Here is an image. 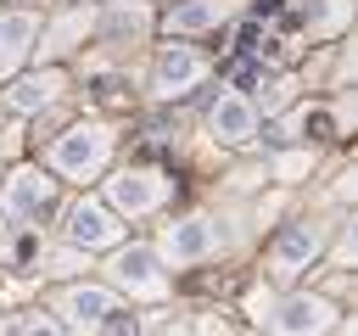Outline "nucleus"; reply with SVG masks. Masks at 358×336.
<instances>
[{
  "instance_id": "nucleus-1",
  "label": "nucleus",
  "mask_w": 358,
  "mask_h": 336,
  "mask_svg": "<svg viewBox=\"0 0 358 336\" xmlns=\"http://www.w3.org/2000/svg\"><path fill=\"white\" fill-rule=\"evenodd\" d=\"M162 252H168L173 263H201V258L218 252V224H213V218H179V224L162 235Z\"/></svg>"
},
{
  "instance_id": "nucleus-2",
  "label": "nucleus",
  "mask_w": 358,
  "mask_h": 336,
  "mask_svg": "<svg viewBox=\"0 0 358 336\" xmlns=\"http://www.w3.org/2000/svg\"><path fill=\"white\" fill-rule=\"evenodd\" d=\"M330 319H336V314H330L319 297H285V302H274V314H268V325H274L280 336H324Z\"/></svg>"
},
{
  "instance_id": "nucleus-3",
  "label": "nucleus",
  "mask_w": 358,
  "mask_h": 336,
  "mask_svg": "<svg viewBox=\"0 0 358 336\" xmlns=\"http://www.w3.org/2000/svg\"><path fill=\"white\" fill-rule=\"evenodd\" d=\"M106 157V134L101 129H67L62 140H56V151H50V162L62 168V174H84V168H95Z\"/></svg>"
},
{
  "instance_id": "nucleus-4",
  "label": "nucleus",
  "mask_w": 358,
  "mask_h": 336,
  "mask_svg": "<svg viewBox=\"0 0 358 336\" xmlns=\"http://www.w3.org/2000/svg\"><path fill=\"white\" fill-rule=\"evenodd\" d=\"M162 190H168L162 174H145V168H129V174L112 179V202H117L123 213H145V207H157Z\"/></svg>"
},
{
  "instance_id": "nucleus-5",
  "label": "nucleus",
  "mask_w": 358,
  "mask_h": 336,
  "mask_svg": "<svg viewBox=\"0 0 358 336\" xmlns=\"http://www.w3.org/2000/svg\"><path fill=\"white\" fill-rule=\"evenodd\" d=\"M196 78H201V62H196L190 45H168V50L157 56V90H162V95H179V90H190Z\"/></svg>"
},
{
  "instance_id": "nucleus-6",
  "label": "nucleus",
  "mask_w": 358,
  "mask_h": 336,
  "mask_svg": "<svg viewBox=\"0 0 358 336\" xmlns=\"http://www.w3.org/2000/svg\"><path fill=\"white\" fill-rule=\"evenodd\" d=\"M67 235H73L78 246H106V241H117V224H112V213H101L95 202H78V207L67 213Z\"/></svg>"
},
{
  "instance_id": "nucleus-7",
  "label": "nucleus",
  "mask_w": 358,
  "mask_h": 336,
  "mask_svg": "<svg viewBox=\"0 0 358 336\" xmlns=\"http://www.w3.org/2000/svg\"><path fill=\"white\" fill-rule=\"evenodd\" d=\"M319 235H324V224H291L285 241L274 246V274H296V263L319 252Z\"/></svg>"
},
{
  "instance_id": "nucleus-8",
  "label": "nucleus",
  "mask_w": 358,
  "mask_h": 336,
  "mask_svg": "<svg viewBox=\"0 0 358 336\" xmlns=\"http://www.w3.org/2000/svg\"><path fill=\"white\" fill-rule=\"evenodd\" d=\"M112 274H117L123 286H134V291H162V274H157V252H151V246H129V252H117Z\"/></svg>"
},
{
  "instance_id": "nucleus-9",
  "label": "nucleus",
  "mask_w": 358,
  "mask_h": 336,
  "mask_svg": "<svg viewBox=\"0 0 358 336\" xmlns=\"http://www.w3.org/2000/svg\"><path fill=\"white\" fill-rule=\"evenodd\" d=\"M207 123H213V134H218V140H229V146H235V140H246V134L257 129V118H252V106H246L241 95H224V101L207 112Z\"/></svg>"
},
{
  "instance_id": "nucleus-10",
  "label": "nucleus",
  "mask_w": 358,
  "mask_h": 336,
  "mask_svg": "<svg viewBox=\"0 0 358 336\" xmlns=\"http://www.w3.org/2000/svg\"><path fill=\"white\" fill-rule=\"evenodd\" d=\"M62 308H67V319H73L78 330H95V325L112 314V297H106L101 286H78V291H67V302H62Z\"/></svg>"
},
{
  "instance_id": "nucleus-11",
  "label": "nucleus",
  "mask_w": 358,
  "mask_h": 336,
  "mask_svg": "<svg viewBox=\"0 0 358 336\" xmlns=\"http://www.w3.org/2000/svg\"><path fill=\"white\" fill-rule=\"evenodd\" d=\"M45 202H50V179H45V174H17L11 190H6V207H11L17 218H34Z\"/></svg>"
},
{
  "instance_id": "nucleus-12",
  "label": "nucleus",
  "mask_w": 358,
  "mask_h": 336,
  "mask_svg": "<svg viewBox=\"0 0 358 336\" xmlns=\"http://www.w3.org/2000/svg\"><path fill=\"white\" fill-rule=\"evenodd\" d=\"M28 34H34V22H28V17H6V22H0V62H6V56H17V45H22Z\"/></svg>"
},
{
  "instance_id": "nucleus-13",
  "label": "nucleus",
  "mask_w": 358,
  "mask_h": 336,
  "mask_svg": "<svg viewBox=\"0 0 358 336\" xmlns=\"http://www.w3.org/2000/svg\"><path fill=\"white\" fill-rule=\"evenodd\" d=\"M39 101H50V78H28V84H17V95H11V106H39Z\"/></svg>"
},
{
  "instance_id": "nucleus-14",
  "label": "nucleus",
  "mask_w": 358,
  "mask_h": 336,
  "mask_svg": "<svg viewBox=\"0 0 358 336\" xmlns=\"http://www.w3.org/2000/svg\"><path fill=\"white\" fill-rule=\"evenodd\" d=\"M17 336H62V330H56L50 319H22V330H17Z\"/></svg>"
}]
</instances>
